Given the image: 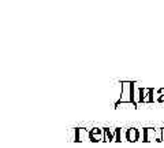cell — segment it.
Returning <instances> with one entry per match:
<instances>
[{"instance_id": "277c9868", "label": "cell", "mask_w": 164, "mask_h": 148, "mask_svg": "<svg viewBox=\"0 0 164 148\" xmlns=\"http://www.w3.org/2000/svg\"><path fill=\"white\" fill-rule=\"evenodd\" d=\"M116 127H104V141H115L116 140Z\"/></svg>"}, {"instance_id": "ba28073f", "label": "cell", "mask_w": 164, "mask_h": 148, "mask_svg": "<svg viewBox=\"0 0 164 148\" xmlns=\"http://www.w3.org/2000/svg\"><path fill=\"white\" fill-rule=\"evenodd\" d=\"M144 141H156V129L153 127H146L144 134Z\"/></svg>"}, {"instance_id": "7a4b0ae2", "label": "cell", "mask_w": 164, "mask_h": 148, "mask_svg": "<svg viewBox=\"0 0 164 148\" xmlns=\"http://www.w3.org/2000/svg\"><path fill=\"white\" fill-rule=\"evenodd\" d=\"M142 88L138 82H133V103L136 106L142 103Z\"/></svg>"}, {"instance_id": "8992f818", "label": "cell", "mask_w": 164, "mask_h": 148, "mask_svg": "<svg viewBox=\"0 0 164 148\" xmlns=\"http://www.w3.org/2000/svg\"><path fill=\"white\" fill-rule=\"evenodd\" d=\"M127 140L131 143H136L139 140V130L136 127H128L127 129Z\"/></svg>"}, {"instance_id": "5b68a950", "label": "cell", "mask_w": 164, "mask_h": 148, "mask_svg": "<svg viewBox=\"0 0 164 148\" xmlns=\"http://www.w3.org/2000/svg\"><path fill=\"white\" fill-rule=\"evenodd\" d=\"M90 140V130L85 127H78L77 129V141H88Z\"/></svg>"}, {"instance_id": "30bf717a", "label": "cell", "mask_w": 164, "mask_h": 148, "mask_svg": "<svg viewBox=\"0 0 164 148\" xmlns=\"http://www.w3.org/2000/svg\"><path fill=\"white\" fill-rule=\"evenodd\" d=\"M156 141H161V127L156 129Z\"/></svg>"}, {"instance_id": "8fae6325", "label": "cell", "mask_w": 164, "mask_h": 148, "mask_svg": "<svg viewBox=\"0 0 164 148\" xmlns=\"http://www.w3.org/2000/svg\"><path fill=\"white\" fill-rule=\"evenodd\" d=\"M161 141H164V127H161Z\"/></svg>"}, {"instance_id": "9c48e42d", "label": "cell", "mask_w": 164, "mask_h": 148, "mask_svg": "<svg viewBox=\"0 0 164 148\" xmlns=\"http://www.w3.org/2000/svg\"><path fill=\"white\" fill-rule=\"evenodd\" d=\"M125 140H127V129H118L115 141H125Z\"/></svg>"}, {"instance_id": "6da1fadb", "label": "cell", "mask_w": 164, "mask_h": 148, "mask_svg": "<svg viewBox=\"0 0 164 148\" xmlns=\"http://www.w3.org/2000/svg\"><path fill=\"white\" fill-rule=\"evenodd\" d=\"M118 102L120 103H133V82L123 81L122 82L120 97Z\"/></svg>"}, {"instance_id": "52a82bcc", "label": "cell", "mask_w": 164, "mask_h": 148, "mask_svg": "<svg viewBox=\"0 0 164 148\" xmlns=\"http://www.w3.org/2000/svg\"><path fill=\"white\" fill-rule=\"evenodd\" d=\"M153 89L142 88V103H153Z\"/></svg>"}, {"instance_id": "3957f363", "label": "cell", "mask_w": 164, "mask_h": 148, "mask_svg": "<svg viewBox=\"0 0 164 148\" xmlns=\"http://www.w3.org/2000/svg\"><path fill=\"white\" fill-rule=\"evenodd\" d=\"M90 140L92 141H104V129L93 127L90 130Z\"/></svg>"}]
</instances>
